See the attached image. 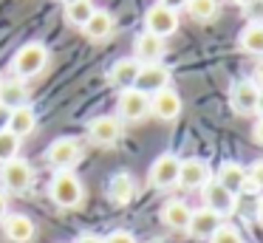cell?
Listing matches in <instances>:
<instances>
[{
    "mask_svg": "<svg viewBox=\"0 0 263 243\" xmlns=\"http://www.w3.org/2000/svg\"><path fill=\"white\" fill-rule=\"evenodd\" d=\"M48 195H51V201L57 203V207L63 209H74L82 203V181L77 178L71 170H60L57 175L51 178V184H48Z\"/></svg>",
    "mask_w": 263,
    "mask_h": 243,
    "instance_id": "1",
    "label": "cell"
},
{
    "mask_svg": "<svg viewBox=\"0 0 263 243\" xmlns=\"http://www.w3.org/2000/svg\"><path fill=\"white\" fill-rule=\"evenodd\" d=\"M48 62V48L43 43H26L23 48L14 54L12 60V68L20 79H29V77H37V73L46 68Z\"/></svg>",
    "mask_w": 263,
    "mask_h": 243,
    "instance_id": "2",
    "label": "cell"
},
{
    "mask_svg": "<svg viewBox=\"0 0 263 243\" xmlns=\"http://www.w3.org/2000/svg\"><path fill=\"white\" fill-rule=\"evenodd\" d=\"M257 99H260V88L252 82V77L235 79L229 88V105L238 116H255L257 113Z\"/></svg>",
    "mask_w": 263,
    "mask_h": 243,
    "instance_id": "3",
    "label": "cell"
},
{
    "mask_svg": "<svg viewBox=\"0 0 263 243\" xmlns=\"http://www.w3.org/2000/svg\"><path fill=\"white\" fill-rule=\"evenodd\" d=\"M34 181V173H31V164L23 161V158H12V161L0 164V190L3 192H26Z\"/></svg>",
    "mask_w": 263,
    "mask_h": 243,
    "instance_id": "4",
    "label": "cell"
},
{
    "mask_svg": "<svg viewBox=\"0 0 263 243\" xmlns=\"http://www.w3.org/2000/svg\"><path fill=\"white\" fill-rule=\"evenodd\" d=\"M178 167H181V158L173 156V153H164L159 156L153 164H150L147 181L153 190H170V186L178 184Z\"/></svg>",
    "mask_w": 263,
    "mask_h": 243,
    "instance_id": "5",
    "label": "cell"
},
{
    "mask_svg": "<svg viewBox=\"0 0 263 243\" xmlns=\"http://www.w3.org/2000/svg\"><path fill=\"white\" fill-rule=\"evenodd\" d=\"M116 113H119V119H125V122H139V119H144L150 113V96L142 94V90H136V88L119 90Z\"/></svg>",
    "mask_w": 263,
    "mask_h": 243,
    "instance_id": "6",
    "label": "cell"
},
{
    "mask_svg": "<svg viewBox=\"0 0 263 243\" xmlns=\"http://www.w3.org/2000/svg\"><path fill=\"white\" fill-rule=\"evenodd\" d=\"M201 192H204V207L212 209L215 215H221V218H229V215L235 212V207H238V195L223 190L215 178L206 181V184L201 186Z\"/></svg>",
    "mask_w": 263,
    "mask_h": 243,
    "instance_id": "7",
    "label": "cell"
},
{
    "mask_svg": "<svg viewBox=\"0 0 263 243\" xmlns=\"http://www.w3.org/2000/svg\"><path fill=\"white\" fill-rule=\"evenodd\" d=\"M178 28V11L167 9V6L156 3L147 9V14H144V31L156 34V37H170V34H176Z\"/></svg>",
    "mask_w": 263,
    "mask_h": 243,
    "instance_id": "8",
    "label": "cell"
},
{
    "mask_svg": "<svg viewBox=\"0 0 263 243\" xmlns=\"http://www.w3.org/2000/svg\"><path fill=\"white\" fill-rule=\"evenodd\" d=\"M80 156H82V150H80V141L77 139H57V141H51L48 150H46V161L57 170L74 167V164L80 161Z\"/></svg>",
    "mask_w": 263,
    "mask_h": 243,
    "instance_id": "9",
    "label": "cell"
},
{
    "mask_svg": "<svg viewBox=\"0 0 263 243\" xmlns=\"http://www.w3.org/2000/svg\"><path fill=\"white\" fill-rule=\"evenodd\" d=\"M133 88L142 90V94H147V96H153L156 90L170 88V71H167L161 62L142 65V68H139V77H136V85H133Z\"/></svg>",
    "mask_w": 263,
    "mask_h": 243,
    "instance_id": "10",
    "label": "cell"
},
{
    "mask_svg": "<svg viewBox=\"0 0 263 243\" xmlns=\"http://www.w3.org/2000/svg\"><path fill=\"white\" fill-rule=\"evenodd\" d=\"M150 113L161 122H173V119L181 116V96L173 88H161L150 96Z\"/></svg>",
    "mask_w": 263,
    "mask_h": 243,
    "instance_id": "11",
    "label": "cell"
},
{
    "mask_svg": "<svg viewBox=\"0 0 263 243\" xmlns=\"http://www.w3.org/2000/svg\"><path fill=\"white\" fill-rule=\"evenodd\" d=\"M88 136H91V141L99 147L116 144L119 136H122V119L119 116H97L88 124Z\"/></svg>",
    "mask_w": 263,
    "mask_h": 243,
    "instance_id": "12",
    "label": "cell"
},
{
    "mask_svg": "<svg viewBox=\"0 0 263 243\" xmlns=\"http://www.w3.org/2000/svg\"><path fill=\"white\" fill-rule=\"evenodd\" d=\"M210 178V164L201 161V158H184L181 167H178V186H184V190H201Z\"/></svg>",
    "mask_w": 263,
    "mask_h": 243,
    "instance_id": "13",
    "label": "cell"
},
{
    "mask_svg": "<svg viewBox=\"0 0 263 243\" xmlns=\"http://www.w3.org/2000/svg\"><path fill=\"white\" fill-rule=\"evenodd\" d=\"M221 223H223L221 215H215L212 209L201 207V209H193L190 223H187V232L195 237V240H210V237L218 232V226H221Z\"/></svg>",
    "mask_w": 263,
    "mask_h": 243,
    "instance_id": "14",
    "label": "cell"
},
{
    "mask_svg": "<svg viewBox=\"0 0 263 243\" xmlns=\"http://www.w3.org/2000/svg\"><path fill=\"white\" fill-rule=\"evenodd\" d=\"M139 68L142 62L133 60V57H125V60H116L108 71V82L114 85L116 90H127L136 85V77H139Z\"/></svg>",
    "mask_w": 263,
    "mask_h": 243,
    "instance_id": "15",
    "label": "cell"
},
{
    "mask_svg": "<svg viewBox=\"0 0 263 243\" xmlns=\"http://www.w3.org/2000/svg\"><path fill=\"white\" fill-rule=\"evenodd\" d=\"M161 54H164V40L156 37L150 31H142L136 40H133V60H139L142 65H150V62H159Z\"/></svg>",
    "mask_w": 263,
    "mask_h": 243,
    "instance_id": "16",
    "label": "cell"
},
{
    "mask_svg": "<svg viewBox=\"0 0 263 243\" xmlns=\"http://www.w3.org/2000/svg\"><path fill=\"white\" fill-rule=\"evenodd\" d=\"M0 105H6L9 110H14V107H20V105H29L26 79H20V77L0 79Z\"/></svg>",
    "mask_w": 263,
    "mask_h": 243,
    "instance_id": "17",
    "label": "cell"
},
{
    "mask_svg": "<svg viewBox=\"0 0 263 243\" xmlns=\"http://www.w3.org/2000/svg\"><path fill=\"white\" fill-rule=\"evenodd\" d=\"M215 181L223 186V190L232 192V195H240V192H246V170L240 167L238 161H223L221 167H218Z\"/></svg>",
    "mask_w": 263,
    "mask_h": 243,
    "instance_id": "18",
    "label": "cell"
},
{
    "mask_svg": "<svg viewBox=\"0 0 263 243\" xmlns=\"http://www.w3.org/2000/svg\"><path fill=\"white\" fill-rule=\"evenodd\" d=\"M190 215H193V209L187 207L184 201H167L164 207H161L159 218L161 223L167 226V229H176V232H187V223H190Z\"/></svg>",
    "mask_w": 263,
    "mask_h": 243,
    "instance_id": "19",
    "label": "cell"
},
{
    "mask_svg": "<svg viewBox=\"0 0 263 243\" xmlns=\"http://www.w3.org/2000/svg\"><path fill=\"white\" fill-rule=\"evenodd\" d=\"M136 195V181H133L130 173H116L108 184V198L116 203V207H125V203L133 201Z\"/></svg>",
    "mask_w": 263,
    "mask_h": 243,
    "instance_id": "20",
    "label": "cell"
},
{
    "mask_svg": "<svg viewBox=\"0 0 263 243\" xmlns=\"http://www.w3.org/2000/svg\"><path fill=\"white\" fill-rule=\"evenodd\" d=\"M37 127V113L31 105H20L14 107L12 113H9V133H14L17 139H23V136H29L31 130Z\"/></svg>",
    "mask_w": 263,
    "mask_h": 243,
    "instance_id": "21",
    "label": "cell"
},
{
    "mask_svg": "<svg viewBox=\"0 0 263 243\" xmlns=\"http://www.w3.org/2000/svg\"><path fill=\"white\" fill-rule=\"evenodd\" d=\"M3 232H6V237L14 243H29L37 229H34V223H31V218H26V215H6V218H3Z\"/></svg>",
    "mask_w": 263,
    "mask_h": 243,
    "instance_id": "22",
    "label": "cell"
},
{
    "mask_svg": "<svg viewBox=\"0 0 263 243\" xmlns=\"http://www.w3.org/2000/svg\"><path fill=\"white\" fill-rule=\"evenodd\" d=\"M82 31L88 34V40H108L114 34V14L105 9H93V14L82 26Z\"/></svg>",
    "mask_w": 263,
    "mask_h": 243,
    "instance_id": "23",
    "label": "cell"
},
{
    "mask_svg": "<svg viewBox=\"0 0 263 243\" xmlns=\"http://www.w3.org/2000/svg\"><path fill=\"white\" fill-rule=\"evenodd\" d=\"M238 48L243 51V54H252V57H257V60H263V26L249 23L238 37Z\"/></svg>",
    "mask_w": 263,
    "mask_h": 243,
    "instance_id": "24",
    "label": "cell"
},
{
    "mask_svg": "<svg viewBox=\"0 0 263 243\" xmlns=\"http://www.w3.org/2000/svg\"><path fill=\"white\" fill-rule=\"evenodd\" d=\"M184 9L195 23H210L218 17V0H187Z\"/></svg>",
    "mask_w": 263,
    "mask_h": 243,
    "instance_id": "25",
    "label": "cell"
},
{
    "mask_svg": "<svg viewBox=\"0 0 263 243\" xmlns=\"http://www.w3.org/2000/svg\"><path fill=\"white\" fill-rule=\"evenodd\" d=\"M91 14H93V3H91V0H77V3L65 6V20H68L71 26H80L82 28Z\"/></svg>",
    "mask_w": 263,
    "mask_h": 243,
    "instance_id": "26",
    "label": "cell"
},
{
    "mask_svg": "<svg viewBox=\"0 0 263 243\" xmlns=\"http://www.w3.org/2000/svg\"><path fill=\"white\" fill-rule=\"evenodd\" d=\"M17 153H20V139L9 130H0V164L17 158Z\"/></svg>",
    "mask_w": 263,
    "mask_h": 243,
    "instance_id": "27",
    "label": "cell"
},
{
    "mask_svg": "<svg viewBox=\"0 0 263 243\" xmlns=\"http://www.w3.org/2000/svg\"><path fill=\"white\" fill-rule=\"evenodd\" d=\"M246 192H263V158L252 161L246 170Z\"/></svg>",
    "mask_w": 263,
    "mask_h": 243,
    "instance_id": "28",
    "label": "cell"
},
{
    "mask_svg": "<svg viewBox=\"0 0 263 243\" xmlns=\"http://www.w3.org/2000/svg\"><path fill=\"white\" fill-rule=\"evenodd\" d=\"M210 243H243V237H240V232L235 229V226L221 223V226H218V232L210 237Z\"/></svg>",
    "mask_w": 263,
    "mask_h": 243,
    "instance_id": "29",
    "label": "cell"
},
{
    "mask_svg": "<svg viewBox=\"0 0 263 243\" xmlns=\"http://www.w3.org/2000/svg\"><path fill=\"white\" fill-rule=\"evenodd\" d=\"M243 14L249 23H257V26H263V0H252L249 6H243Z\"/></svg>",
    "mask_w": 263,
    "mask_h": 243,
    "instance_id": "30",
    "label": "cell"
},
{
    "mask_svg": "<svg viewBox=\"0 0 263 243\" xmlns=\"http://www.w3.org/2000/svg\"><path fill=\"white\" fill-rule=\"evenodd\" d=\"M105 243H139V240L133 237V232H127V229H116V232H110V235L105 237Z\"/></svg>",
    "mask_w": 263,
    "mask_h": 243,
    "instance_id": "31",
    "label": "cell"
},
{
    "mask_svg": "<svg viewBox=\"0 0 263 243\" xmlns=\"http://www.w3.org/2000/svg\"><path fill=\"white\" fill-rule=\"evenodd\" d=\"M252 82H255L257 88L263 90V60L257 62V65H255V71H252Z\"/></svg>",
    "mask_w": 263,
    "mask_h": 243,
    "instance_id": "32",
    "label": "cell"
},
{
    "mask_svg": "<svg viewBox=\"0 0 263 243\" xmlns=\"http://www.w3.org/2000/svg\"><path fill=\"white\" fill-rule=\"evenodd\" d=\"M252 139H255L257 144L263 147V116L257 119V122H255V127H252Z\"/></svg>",
    "mask_w": 263,
    "mask_h": 243,
    "instance_id": "33",
    "label": "cell"
},
{
    "mask_svg": "<svg viewBox=\"0 0 263 243\" xmlns=\"http://www.w3.org/2000/svg\"><path fill=\"white\" fill-rule=\"evenodd\" d=\"M161 6H167V9H173V11H178V9H184L187 6V0H159Z\"/></svg>",
    "mask_w": 263,
    "mask_h": 243,
    "instance_id": "34",
    "label": "cell"
},
{
    "mask_svg": "<svg viewBox=\"0 0 263 243\" xmlns=\"http://www.w3.org/2000/svg\"><path fill=\"white\" fill-rule=\"evenodd\" d=\"M9 113H12V110H9L6 105H0V130L9 127Z\"/></svg>",
    "mask_w": 263,
    "mask_h": 243,
    "instance_id": "35",
    "label": "cell"
},
{
    "mask_svg": "<svg viewBox=\"0 0 263 243\" xmlns=\"http://www.w3.org/2000/svg\"><path fill=\"white\" fill-rule=\"evenodd\" d=\"M77 243H105V237H99V235H80V240Z\"/></svg>",
    "mask_w": 263,
    "mask_h": 243,
    "instance_id": "36",
    "label": "cell"
},
{
    "mask_svg": "<svg viewBox=\"0 0 263 243\" xmlns=\"http://www.w3.org/2000/svg\"><path fill=\"white\" fill-rule=\"evenodd\" d=\"M6 209H9V201H6V192L0 190V220L6 218Z\"/></svg>",
    "mask_w": 263,
    "mask_h": 243,
    "instance_id": "37",
    "label": "cell"
},
{
    "mask_svg": "<svg viewBox=\"0 0 263 243\" xmlns=\"http://www.w3.org/2000/svg\"><path fill=\"white\" fill-rule=\"evenodd\" d=\"M255 215H257V223L263 226V198L257 201V209H255Z\"/></svg>",
    "mask_w": 263,
    "mask_h": 243,
    "instance_id": "38",
    "label": "cell"
},
{
    "mask_svg": "<svg viewBox=\"0 0 263 243\" xmlns=\"http://www.w3.org/2000/svg\"><path fill=\"white\" fill-rule=\"evenodd\" d=\"M257 113L263 116V90H260V99H257Z\"/></svg>",
    "mask_w": 263,
    "mask_h": 243,
    "instance_id": "39",
    "label": "cell"
},
{
    "mask_svg": "<svg viewBox=\"0 0 263 243\" xmlns=\"http://www.w3.org/2000/svg\"><path fill=\"white\" fill-rule=\"evenodd\" d=\"M232 3H235V6H240V9H243V6H249L252 0H232Z\"/></svg>",
    "mask_w": 263,
    "mask_h": 243,
    "instance_id": "40",
    "label": "cell"
},
{
    "mask_svg": "<svg viewBox=\"0 0 263 243\" xmlns=\"http://www.w3.org/2000/svg\"><path fill=\"white\" fill-rule=\"evenodd\" d=\"M63 3H65V6H68V3H77V0H63Z\"/></svg>",
    "mask_w": 263,
    "mask_h": 243,
    "instance_id": "41",
    "label": "cell"
}]
</instances>
